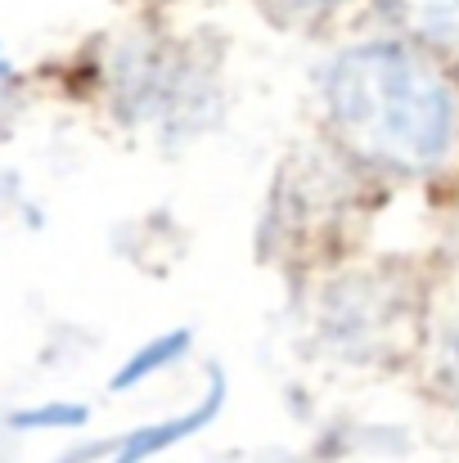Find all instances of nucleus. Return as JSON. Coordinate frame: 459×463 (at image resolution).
Listing matches in <instances>:
<instances>
[{
	"label": "nucleus",
	"mask_w": 459,
	"mask_h": 463,
	"mask_svg": "<svg viewBox=\"0 0 459 463\" xmlns=\"http://www.w3.org/2000/svg\"><path fill=\"white\" fill-rule=\"evenodd\" d=\"M383 9L419 45L459 50V0H383Z\"/></svg>",
	"instance_id": "nucleus-2"
},
{
	"label": "nucleus",
	"mask_w": 459,
	"mask_h": 463,
	"mask_svg": "<svg viewBox=\"0 0 459 463\" xmlns=\"http://www.w3.org/2000/svg\"><path fill=\"white\" fill-rule=\"evenodd\" d=\"M324 113L342 149L397 175H428L459 149L455 81L415 45L369 41L324 72Z\"/></svg>",
	"instance_id": "nucleus-1"
},
{
	"label": "nucleus",
	"mask_w": 459,
	"mask_h": 463,
	"mask_svg": "<svg viewBox=\"0 0 459 463\" xmlns=\"http://www.w3.org/2000/svg\"><path fill=\"white\" fill-rule=\"evenodd\" d=\"M271 9H280V14H289V18H315V14H329V9H338L342 0H266Z\"/></svg>",
	"instance_id": "nucleus-5"
},
{
	"label": "nucleus",
	"mask_w": 459,
	"mask_h": 463,
	"mask_svg": "<svg viewBox=\"0 0 459 463\" xmlns=\"http://www.w3.org/2000/svg\"><path fill=\"white\" fill-rule=\"evenodd\" d=\"M442 383H446V392H451V401L459 405V315L451 319V328H446V337H442Z\"/></svg>",
	"instance_id": "nucleus-4"
},
{
	"label": "nucleus",
	"mask_w": 459,
	"mask_h": 463,
	"mask_svg": "<svg viewBox=\"0 0 459 463\" xmlns=\"http://www.w3.org/2000/svg\"><path fill=\"white\" fill-rule=\"evenodd\" d=\"M185 346H189V333H167V337H158L145 355H136V364H131V373H127L122 383H136V378H149V373H158L162 364L180 360V355H185Z\"/></svg>",
	"instance_id": "nucleus-3"
}]
</instances>
